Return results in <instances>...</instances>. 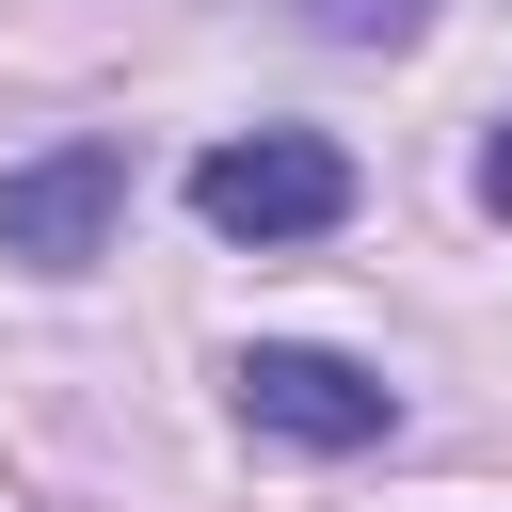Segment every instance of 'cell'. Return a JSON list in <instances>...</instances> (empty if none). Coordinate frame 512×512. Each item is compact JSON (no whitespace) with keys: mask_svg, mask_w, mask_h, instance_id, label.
Wrapping results in <instances>:
<instances>
[{"mask_svg":"<svg viewBox=\"0 0 512 512\" xmlns=\"http://www.w3.org/2000/svg\"><path fill=\"white\" fill-rule=\"evenodd\" d=\"M192 224L208 240H320V224H352V160L320 144V128H240V144H208L192 160Z\"/></svg>","mask_w":512,"mask_h":512,"instance_id":"6da1fadb","label":"cell"},{"mask_svg":"<svg viewBox=\"0 0 512 512\" xmlns=\"http://www.w3.org/2000/svg\"><path fill=\"white\" fill-rule=\"evenodd\" d=\"M480 208L512 224V112H496V144H480Z\"/></svg>","mask_w":512,"mask_h":512,"instance_id":"5b68a950","label":"cell"},{"mask_svg":"<svg viewBox=\"0 0 512 512\" xmlns=\"http://www.w3.org/2000/svg\"><path fill=\"white\" fill-rule=\"evenodd\" d=\"M240 384V432H272V448H304V464H352V448H384L400 432V384L384 368H352V352H240L224 368Z\"/></svg>","mask_w":512,"mask_h":512,"instance_id":"7a4b0ae2","label":"cell"},{"mask_svg":"<svg viewBox=\"0 0 512 512\" xmlns=\"http://www.w3.org/2000/svg\"><path fill=\"white\" fill-rule=\"evenodd\" d=\"M304 32H320V48H416L432 0H304Z\"/></svg>","mask_w":512,"mask_h":512,"instance_id":"277c9868","label":"cell"},{"mask_svg":"<svg viewBox=\"0 0 512 512\" xmlns=\"http://www.w3.org/2000/svg\"><path fill=\"white\" fill-rule=\"evenodd\" d=\"M112 224H128V144H32L16 176H0V256L16 272H96L112 256Z\"/></svg>","mask_w":512,"mask_h":512,"instance_id":"3957f363","label":"cell"}]
</instances>
